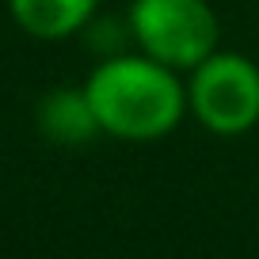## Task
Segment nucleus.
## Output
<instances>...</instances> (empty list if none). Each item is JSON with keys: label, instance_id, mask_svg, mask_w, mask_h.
Wrapping results in <instances>:
<instances>
[{"label": "nucleus", "instance_id": "20e7f679", "mask_svg": "<svg viewBox=\"0 0 259 259\" xmlns=\"http://www.w3.org/2000/svg\"><path fill=\"white\" fill-rule=\"evenodd\" d=\"M38 130H42V138L54 141V145H84L96 134H103L84 88L80 92H73V88L50 92L38 103Z\"/></svg>", "mask_w": 259, "mask_h": 259}, {"label": "nucleus", "instance_id": "f03ea898", "mask_svg": "<svg viewBox=\"0 0 259 259\" xmlns=\"http://www.w3.org/2000/svg\"><path fill=\"white\" fill-rule=\"evenodd\" d=\"M130 34L141 54L168 69H198L218 54L221 23L210 0H134Z\"/></svg>", "mask_w": 259, "mask_h": 259}, {"label": "nucleus", "instance_id": "7ed1b4c3", "mask_svg": "<svg viewBox=\"0 0 259 259\" xmlns=\"http://www.w3.org/2000/svg\"><path fill=\"white\" fill-rule=\"evenodd\" d=\"M187 111L218 138L248 134L259 122V65L244 54H210L191 69Z\"/></svg>", "mask_w": 259, "mask_h": 259}, {"label": "nucleus", "instance_id": "f257e3e1", "mask_svg": "<svg viewBox=\"0 0 259 259\" xmlns=\"http://www.w3.org/2000/svg\"><path fill=\"white\" fill-rule=\"evenodd\" d=\"M99 130L122 141L168 138L187 114V84L149 54H114L84 84Z\"/></svg>", "mask_w": 259, "mask_h": 259}, {"label": "nucleus", "instance_id": "39448f33", "mask_svg": "<svg viewBox=\"0 0 259 259\" xmlns=\"http://www.w3.org/2000/svg\"><path fill=\"white\" fill-rule=\"evenodd\" d=\"M12 19L34 38H69L92 23L99 0H8Z\"/></svg>", "mask_w": 259, "mask_h": 259}]
</instances>
